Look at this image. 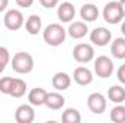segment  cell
<instances>
[{
	"label": "cell",
	"mask_w": 125,
	"mask_h": 123,
	"mask_svg": "<svg viewBox=\"0 0 125 123\" xmlns=\"http://www.w3.org/2000/svg\"><path fill=\"white\" fill-rule=\"evenodd\" d=\"M12 70L18 74H29L33 70V58L28 52H18L10 60Z\"/></svg>",
	"instance_id": "cell-2"
},
{
	"label": "cell",
	"mask_w": 125,
	"mask_h": 123,
	"mask_svg": "<svg viewBox=\"0 0 125 123\" xmlns=\"http://www.w3.org/2000/svg\"><path fill=\"white\" fill-rule=\"evenodd\" d=\"M25 28H26L28 33H31V35H38L39 31H41V28H42V20H41V18H39L38 15H31V16L26 19V22H25Z\"/></svg>",
	"instance_id": "cell-19"
},
{
	"label": "cell",
	"mask_w": 125,
	"mask_h": 123,
	"mask_svg": "<svg viewBox=\"0 0 125 123\" xmlns=\"http://www.w3.org/2000/svg\"><path fill=\"white\" fill-rule=\"evenodd\" d=\"M87 32H89L87 25H86L84 22H80V20L70 23V26H68V29H67V33H68L73 39H82V38H84V36L87 35Z\"/></svg>",
	"instance_id": "cell-13"
},
{
	"label": "cell",
	"mask_w": 125,
	"mask_h": 123,
	"mask_svg": "<svg viewBox=\"0 0 125 123\" xmlns=\"http://www.w3.org/2000/svg\"><path fill=\"white\" fill-rule=\"evenodd\" d=\"M51 83H52V87H54L57 91H64V90H67V88L71 86V77H70L67 72L60 71V72L54 74Z\"/></svg>",
	"instance_id": "cell-12"
},
{
	"label": "cell",
	"mask_w": 125,
	"mask_h": 123,
	"mask_svg": "<svg viewBox=\"0 0 125 123\" xmlns=\"http://www.w3.org/2000/svg\"><path fill=\"white\" fill-rule=\"evenodd\" d=\"M61 120L64 123H80L82 122V114L77 109L68 107L62 112L61 114Z\"/></svg>",
	"instance_id": "cell-21"
},
{
	"label": "cell",
	"mask_w": 125,
	"mask_h": 123,
	"mask_svg": "<svg viewBox=\"0 0 125 123\" xmlns=\"http://www.w3.org/2000/svg\"><path fill=\"white\" fill-rule=\"evenodd\" d=\"M111 54L118 60H125V38L114 39L111 44Z\"/></svg>",
	"instance_id": "cell-18"
},
{
	"label": "cell",
	"mask_w": 125,
	"mask_h": 123,
	"mask_svg": "<svg viewBox=\"0 0 125 123\" xmlns=\"http://www.w3.org/2000/svg\"><path fill=\"white\" fill-rule=\"evenodd\" d=\"M65 104V98L64 96H61L60 93H48L47 98H45V106L51 110H60L62 109V106Z\"/></svg>",
	"instance_id": "cell-14"
},
{
	"label": "cell",
	"mask_w": 125,
	"mask_h": 123,
	"mask_svg": "<svg viewBox=\"0 0 125 123\" xmlns=\"http://www.w3.org/2000/svg\"><path fill=\"white\" fill-rule=\"evenodd\" d=\"M67 31L60 23H51L44 29V41L51 46H60L65 41Z\"/></svg>",
	"instance_id": "cell-1"
},
{
	"label": "cell",
	"mask_w": 125,
	"mask_h": 123,
	"mask_svg": "<svg viewBox=\"0 0 125 123\" xmlns=\"http://www.w3.org/2000/svg\"><path fill=\"white\" fill-rule=\"evenodd\" d=\"M103 19L111 23V25H116L124 19V13L121 10L119 1H109L106 3V6L103 7Z\"/></svg>",
	"instance_id": "cell-3"
},
{
	"label": "cell",
	"mask_w": 125,
	"mask_h": 123,
	"mask_svg": "<svg viewBox=\"0 0 125 123\" xmlns=\"http://www.w3.org/2000/svg\"><path fill=\"white\" fill-rule=\"evenodd\" d=\"M94 72L100 78H108L114 72V62L106 55H100L94 60Z\"/></svg>",
	"instance_id": "cell-5"
},
{
	"label": "cell",
	"mask_w": 125,
	"mask_h": 123,
	"mask_svg": "<svg viewBox=\"0 0 125 123\" xmlns=\"http://www.w3.org/2000/svg\"><path fill=\"white\" fill-rule=\"evenodd\" d=\"M112 39V33L109 29L100 26V28H96L90 32V42H93L94 45L97 46H106Z\"/></svg>",
	"instance_id": "cell-8"
},
{
	"label": "cell",
	"mask_w": 125,
	"mask_h": 123,
	"mask_svg": "<svg viewBox=\"0 0 125 123\" xmlns=\"http://www.w3.org/2000/svg\"><path fill=\"white\" fill-rule=\"evenodd\" d=\"M73 58L80 64H87L94 58V49L89 44H77L73 49Z\"/></svg>",
	"instance_id": "cell-4"
},
{
	"label": "cell",
	"mask_w": 125,
	"mask_h": 123,
	"mask_svg": "<svg viewBox=\"0 0 125 123\" xmlns=\"http://www.w3.org/2000/svg\"><path fill=\"white\" fill-rule=\"evenodd\" d=\"M80 16L84 22H94L99 18V9L94 6L93 3L83 4L80 9Z\"/></svg>",
	"instance_id": "cell-16"
},
{
	"label": "cell",
	"mask_w": 125,
	"mask_h": 123,
	"mask_svg": "<svg viewBox=\"0 0 125 123\" xmlns=\"http://www.w3.org/2000/svg\"><path fill=\"white\" fill-rule=\"evenodd\" d=\"M121 32H122V35L125 36V22L122 23V25H121Z\"/></svg>",
	"instance_id": "cell-30"
},
{
	"label": "cell",
	"mask_w": 125,
	"mask_h": 123,
	"mask_svg": "<svg viewBox=\"0 0 125 123\" xmlns=\"http://www.w3.org/2000/svg\"><path fill=\"white\" fill-rule=\"evenodd\" d=\"M47 94H48V91L44 90V88H41V87L32 88L31 91H29V94H28L29 104H32V106H42V104H45Z\"/></svg>",
	"instance_id": "cell-15"
},
{
	"label": "cell",
	"mask_w": 125,
	"mask_h": 123,
	"mask_svg": "<svg viewBox=\"0 0 125 123\" xmlns=\"http://www.w3.org/2000/svg\"><path fill=\"white\" fill-rule=\"evenodd\" d=\"M19 7H31L33 4V0H16Z\"/></svg>",
	"instance_id": "cell-27"
},
{
	"label": "cell",
	"mask_w": 125,
	"mask_h": 123,
	"mask_svg": "<svg viewBox=\"0 0 125 123\" xmlns=\"http://www.w3.org/2000/svg\"><path fill=\"white\" fill-rule=\"evenodd\" d=\"M108 98H109V101L116 103V104L124 103L125 101V88L122 86H112L108 90Z\"/></svg>",
	"instance_id": "cell-17"
},
{
	"label": "cell",
	"mask_w": 125,
	"mask_h": 123,
	"mask_svg": "<svg viewBox=\"0 0 125 123\" xmlns=\"http://www.w3.org/2000/svg\"><path fill=\"white\" fill-rule=\"evenodd\" d=\"M3 71H4V67H1V65H0V74H1Z\"/></svg>",
	"instance_id": "cell-31"
},
{
	"label": "cell",
	"mask_w": 125,
	"mask_h": 123,
	"mask_svg": "<svg viewBox=\"0 0 125 123\" xmlns=\"http://www.w3.org/2000/svg\"><path fill=\"white\" fill-rule=\"evenodd\" d=\"M10 61V54L4 46H0V65L6 68V65Z\"/></svg>",
	"instance_id": "cell-24"
},
{
	"label": "cell",
	"mask_w": 125,
	"mask_h": 123,
	"mask_svg": "<svg viewBox=\"0 0 125 123\" xmlns=\"http://www.w3.org/2000/svg\"><path fill=\"white\" fill-rule=\"evenodd\" d=\"M116 77H118V80H119L122 84H125V62L118 68V71H116Z\"/></svg>",
	"instance_id": "cell-26"
},
{
	"label": "cell",
	"mask_w": 125,
	"mask_h": 123,
	"mask_svg": "<svg viewBox=\"0 0 125 123\" xmlns=\"http://www.w3.org/2000/svg\"><path fill=\"white\" fill-rule=\"evenodd\" d=\"M73 78L79 86H89L93 81V74L87 67H77L74 70Z\"/></svg>",
	"instance_id": "cell-11"
},
{
	"label": "cell",
	"mask_w": 125,
	"mask_h": 123,
	"mask_svg": "<svg viewBox=\"0 0 125 123\" xmlns=\"http://www.w3.org/2000/svg\"><path fill=\"white\" fill-rule=\"evenodd\" d=\"M57 16H58L60 22H62V23H70L74 19V16H76L74 4L70 3V1H62L61 4L58 6V9H57Z\"/></svg>",
	"instance_id": "cell-10"
},
{
	"label": "cell",
	"mask_w": 125,
	"mask_h": 123,
	"mask_svg": "<svg viewBox=\"0 0 125 123\" xmlns=\"http://www.w3.org/2000/svg\"><path fill=\"white\" fill-rule=\"evenodd\" d=\"M13 80H15V78H12V77H1V78H0V93H3V94H10Z\"/></svg>",
	"instance_id": "cell-23"
},
{
	"label": "cell",
	"mask_w": 125,
	"mask_h": 123,
	"mask_svg": "<svg viewBox=\"0 0 125 123\" xmlns=\"http://www.w3.org/2000/svg\"><path fill=\"white\" fill-rule=\"evenodd\" d=\"M7 4H9V0H0V13L4 12V9L7 7Z\"/></svg>",
	"instance_id": "cell-28"
},
{
	"label": "cell",
	"mask_w": 125,
	"mask_h": 123,
	"mask_svg": "<svg viewBox=\"0 0 125 123\" xmlns=\"http://www.w3.org/2000/svg\"><path fill=\"white\" fill-rule=\"evenodd\" d=\"M15 119L19 123H32L35 120V112L32 104H21L15 112Z\"/></svg>",
	"instance_id": "cell-9"
},
{
	"label": "cell",
	"mask_w": 125,
	"mask_h": 123,
	"mask_svg": "<svg viewBox=\"0 0 125 123\" xmlns=\"http://www.w3.org/2000/svg\"><path fill=\"white\" fill-rule=\"evenodd\" d=\"M106 104H108L106 97L100 93H92L87 97V107L94 114H102L106 110Z\"/></svg>",
	"instance_id": "cell-7"
},
{
	"label": "cell",
	"mask_w": 125,
	"mask_h": 123,
	"mask_svg": "<svg viewBox=\"0 0 125 123\" xmlns=\"http://www.w3.org/2000/svg\"><path fill=\"white\" fill-rule=\"evenodd\" d=\"M26 90H28L26 83H25L23 80H21V78H15L9 96H12V97H15V98H21V97H23V96L26 94Z\"/></svg>",
	"instance_id": "cell-20"
},
{
	"label": "cell",
	"mask_w": 125,
	"mask_h": 123,
	"mask_svg": "<svg viewBox=\"0 0 125 123\" xmlns=\"http://www.w3.org/2000/svg\"><path fill=\"white\" fill-rule=\"evenodd\" d=\"M119 6H121V10H122L124 18H125V0H119Z\"/></svg>",
	"instance_id": "cell-29"
},
{
	"label": "cell",
	"mask_w": 125,
	"mask_h": 123,
	"mask_svg": "<svg viewBox=\"0 0 125 123\" xmlns=\"http://www.w3.org/2000/svg\"><path fill=\"white\" fill-rule=\"evenodd\" d=\"M111 120L114 123H125V106L116 104L112 110H111Z\"/></svg>",
	"instance_id": "cell-22"
},
{
	"label": "cell",
	"mask_w": 125,
	"mask_h": 123,
	"mask_svg": "<svg viewBox=\"0 0 125 123\" xmlns=\"http://www.w3.org/2000/svg\"><path fill=\"white\" fill-rule=\"evenodd\" d=\"M23 22H25L23 15L18 9H10L4 15V26L9 31H18V29H21L23 26Z\"/></svg>",
	"instance_id": "cell-6"
},
{
	"label": "cell",
	"mask_w": 125,
	"mask_h": 123,
	"mask_svg": "<svg viewBox=\"0 0 125 123\" xmlns=\"http://www.w3.org/2000/svg\"><path fill=\"white\" fill-rule=\"evenodd\" d=\"M39 3L45 7V9H52L58 4V0H39Z\"/></svg>",
	"instance_id": "cell-25"
}]
</instances>
